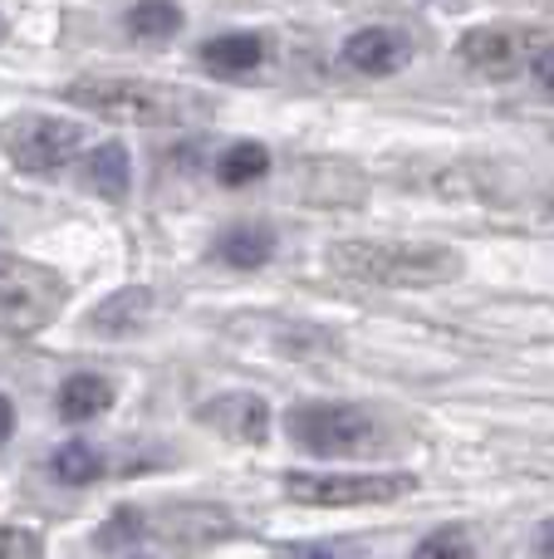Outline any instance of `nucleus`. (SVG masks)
I'll return each mask as SVG.
<instances>
[{
  "instance_id": "f257e3e1",
  "label": "nucleus",
  "mask_w": 554,
  "mask_h": 559,
  "mask_svg": "<svg viewBox=\"0 0 554 559\" xmlns=\"http://www.w3.org/2000/svg\"><path fill=\"white\" fill-rule=\"evenodd\" d=\"M329 265L363 285L422 289L461 275V255L447 246H402V241H339L329 246Z\"/></svg>"
},
{
  "instance_id": "f03ea898",
  "label": "nucleus",
  "mask_w": 554,
  "mask_h": 559,
  "mask_svg": "<svg viewBox=\"0 0 554 559\" xmlns=\"http://www.w3.org/2000/svg\"><path fill=\"white\" fill-rule=\"evenodd\" d=\"M64 98L118 123H182L192 114H206V98L196 88L147 84V79H79L64 88Z\"/></svg>"
},
{
  "instance_id": "7ed1b4c3",
  "label": "nucleus",
  "mask_w": 554,
  "mask_h": 559,
  "mask_svg": "<svg viewBox=\"0 0 554 559\" xmlns=\"http://www.w3.org/2000/svg\"><path fill=\"white\" fill-rule=\"evenodd\" d=\"M418 491V476L408 472H290L285 476V496L294 506H388L398 496Z\"/></svg>"
},
{
  "instance_id": "20e7f679",
  "label": "nucleus",
  "mask_w": 554,
  "mask_h": 559,
  "mask_svg": "<svg viewBox=\"0 0 554 559\" xmlns=\"http://www.w3.org/2000/svg\"><path fill=\"white\" fill-rule=\"evenodd\" d=\"M290 442L310 456H359L378 442V423L353 403H304L285 417Z\"/></svg>"
},
{
  "instance_id": "39448f33",
  "label": "nucleus",
  "mask_w": 554,
  "mask_h": 559,
  "mask_svg": "<svg viewBox=\"0 0 554 559\" xmlns=\"http://www.w3.org/2000/svg\"><path fill=\"white\" fill-rule=\"evenodd\" d=\"M59 299H64V280L55 271L0 255V329L29 334V329L55 319Z\"/></svg>"
},
{
  "instance_id": "423d86ee",
  "label": "nucleus",
  "mask_w": 554,
  "mask_h": 559,
  "mask_svg": "<svg viewBox=\"0 0 554 559\" xmlns=\"http://www.w3.org/2000/svg\"><path fill=\"white\" fill-rule=\"evenodd\" d=\"M0 147H5V157L20 173H55L84 147V128L69 123V118L25 114L0 128Z\"/></svg>"
},
{
  "instance_id": "0eeeda50",
  "label": "nucleus",
  "mask_w": 554,
  "mask_h": 559,
  "mask_svg": "<svg viewBox=\"0 0 554 559\" xmlns=\"http://www.w3.org/2000/svg\"><path fill=\"white\" fill-rule=\"evenodd\" d=\"M408 59H412V39L393 25H363L344 39V64L359 69V74H373V79L398 74Z\"/></svg>"
},
{
  "instance_id": "6e6552de",
  "label": "nucleus",
  "mask_w": 554,
  "mask_h": 559,
  "mask_svg": "<svg viewBox=\"0 0 554 559\" xmlns=\"http://www.w3.org/2000/svg\"><path fill=\"white\" fill-rule=\"evenodd\" d=\"M143 531L167 545L196 550V545H212L216 535H231V515L216 506H172L162 515H143Z\"/></svg>"
},
{
  "instance_id": "1a4fd4ad",
  "label": "nucleus",
  "mask_w": 554,
  "mask_h": 559,
  "mask_svg": "<svg viewBox=\"0 0 554 559\" xmlns=\"http://www.w3.org/2000/svg\"><path fill=\"white\" fill-rule=\"evenodd\" d=\"M196 417L231 442H265V432H270V407L255 393H221L196 407Z\"/></svg>"
},
{
  "instance_id": "9d476101",
  "label": "nucleus",
  "mask_w": 554,
  "mask_h": 559,
  "mask_svg": "<svg viewBox=\"0 0 554 559\" xmlns=\"http://www.w3.org/2000/svg\"><path fill=\"white\" fill-rule=\"evenodd\" d=\"M147 314H153V289L128 285V289H113V295L94 309L88 329H94V334H108V338H123V334H133V329H143Z\"/></svg>"
},
{
  "instance_id": "9b49d317",
  "label": "nucleus",
  "mask_w": 554,
  "mask_h": 559,
  "mask_svg": "<svg viewBox=\"0 0 554 559\" xmlns=\"http://www.w3.org/2000/svg\"><path fill=\"white\" fill-rule=\"evenodd\" d=\"M261 59H265V45L251 29H231V35H216L202 45V64L212 74H251Z\"/></svg>"
},
{
  "instance_id": "f8f14e48",
  "label": "nucleus",
  "mask_w": 554,
  "mask_h": 559,
  "mask_svg": "<svg viewBox=\"0 0 554 559\" xmlns=\"http://www.w3.org/2000/svg\"><path fill=\"white\" fill-rule=\"evenodd\" d=\"M275 255V231L270 226H231L216 241V261H226L231 271H261Z\"/></svg>"
},
{
  "instance_id": "ddd939ff",
  "label": "nucleus",
  "mask_w": 554,
  "mask_h": 559,
  "mask_svg": "<svg viewBox=\"0 0 554 559\" xmlns=\"http://www.w3.org/2000/svg\"><path fill=\"white\" fill-rule=\"evenodd\" d=\"M108 403H113V388H108L98 373L64 378V388H59V397H55L64 423H94L98 413H108Z\"/></svg>"
},
{
  "instance_id": "4468645a",
  "label": "nucleus",
  "mask_w": 554,
  "mask_h": 559,
  "mask_svg": "<svg viewBox=\"0 0 554 559\" xmlns=\"http://www.w3.org/2000/svg\"><path fill=\"white\" fill-rule=\"evenodd\" d=\"M128 177H133V167H128L123 143H98L94 153H88V187H94L104 202H123Z\"/></svg>"
},
{
  "instance_id": "2eb2a0df",
  "label": "nucleus",
  "mask_w": 554,
  "mask_h": 559,
  "mask_svg": "<svg viewBox=\"0 0 554 559\" xmlns=\"http://www.w3.org/2000/svg\"><path fill=\"white\" fill-rule=\"evenodd\" d=\"M182 29V10L167 5V0H143V5L128 10V35L143 39V45H162Z\"/></svg>"
},
{
  "instance_id": "dca6fc26",
  "label": "nucleus",
  "mask_w": 554,
  "mask_h": 559,
  "mask_svg": "<svg viewBox=\"0 0 554 559\" xmlns=\"http://www.w3.org/2000/svg\"><path fill=\"white\" fill-rule=\"evenodd\" d=\"M265 173H270V153H265L261 143H231L216 157V177H221L226 187H245Z\"/></svg>"
},
{
  "instance_id": "f3484780",
  "label": "nucleus",
  "mask_w": 554,
  "mask_h": 559,
  "mask_svg": "<svg viewBox=\"0 0 554 559\" xmlns=\"http://www.w3.org/2000/svg\"><path fill=\"white\" fill-rule=\"evenodd\" d=\"M49 472H55V481H64V486H94L98 476H104V456H98L88 442H64L55 452V462H49Z\"/></svg>"
},
{
  "instance_id": "a211bd4d",
  "label": "nucleus",
  "mask_w": 554,
  "mask_h": 559,
  "mask_svg": "<svg viewBox=\"0 0 554 559\" xmlns=\"http://www.w3.org/2000/svg\"><path fill=\"white\" fill-rule=\"evenodd\" d=\"M461 59L477 69H501L510 59V35L506 29H471V35L461 39Z\"/></svg>"
},
{
  "instance_id": "6ab92c4d",
  "label": "nucleus",
  "mask_w": 554,
  "mask_h": 559,
  "mask_svg": "<svg viewBox=\"0 0 554 559\" xmlns=\"http://www.w3.org/2000/svg\"><path fill=\"white\" fill-rule=\"evenodd\" d=\"M412 559H477V550H471V535L461 525H442L412 550Z\"/></svg>"
},
{
  "instance_id": "aec40b11",
  "label": "nucleus",
  "mask_w": 554,
  "mask_h": 559,
  "mask_svg": "<svg viewBox=\"0 0 554 559\" xmlns=\"http://www.w3.org/2000/svg\"><path fill=\"white\" fill-rule=\"evenodd\" d=\"M137 535H147L143 531V515H137V511H118L113 521L94 535V550H118V545H133Z\"/></svg>"
},
{
  "instance_id": "412c9836",
  "label": "nucleus",
  "mask_w": 554,
  "mask_h": 559,
  "mask_svg": "<svg viewBox=\"0 0 554 559\" xmlns=\"http://www.w3.org/2000/svg\"><path fill=\"white\" fill-rule=\"evenodd\" d=\"M45 545H39L35 531H20V525H0V559H39Z\"/></svg>"
},
{
  "instance_id": "4be33fe9",
  "label": "nucleus",
  "mask_w": 554,
  "mask_h": 559,
  "mask_svg": "<svg viewBox=\"0 0 554 559\" xmlns=\"http://www.w3.org/2000/svg\"><path fill=\"white\" fill-rule=\"evenodd\" d=\"M530 74H535V84L545 88V94H554V45H545L535 55V64H530Z\"/></svg>"
},
{
  "instance_id": "5701e85b",
  "label": "nucleus",
  "mask_w": 554,
  "mask_h": 559,
  "mask_svg": "<svg viewBox=\"0 0 554 559\" xmlns=\"http://www.w3.org/2000/svg\"><path fill=\"white\" fill-rule=\"evenodd\" d=\"M280 559H334V555L320 550V545H285Z\"/></svg>"
},
{
  "instance_id": "b1692460",
  "label": "nucleus",
  "mask_w": 554,
  "mask_h": 559,
  "mask_svg": "<svg viewBox=\"0 0 554 559\" xmlns=\"http://www.w3.org/2000/svg\"><path fill=\"white\" fill-rule=\"evenodd\" d=\"M540 559H554V521H545V525H540Z\"/></svg>"
},
{
  "instance_id": "393cba45",
  "label": "nucleus",
  "mask_w": 554,
  "mask_h": 559,
  "mask_svg": "<svg viewBox=\"0 0 554 559\" xmlns=\"http://www.w3.org/2000/svg\"><path fill=\"white\" fill-rule=\"evenodd\" d=\"M10 427H15V407H10V397H0V442L10 437Z\"/></svg>"
}]
</instances>
